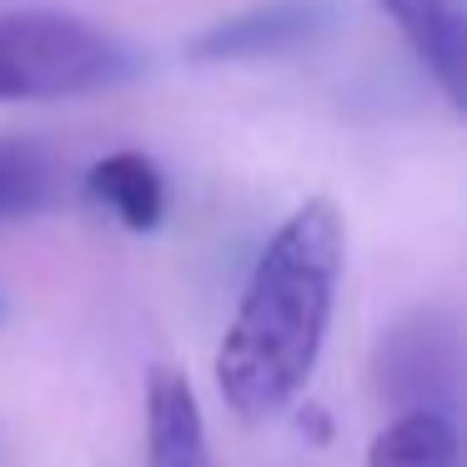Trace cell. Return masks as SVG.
<instances>
[{
    "mask_svg": "<svg viewBox=\"0 0 467 467\" xmlns=\"http://www.w3.org/2000/svg\"><path fill=\"white\" fill-rule=\"evenodd\" d=\"M131 51L116 36L61 11L0 16V101H61L116 86Z\"/></svg>",
    "mask_w": 467,
    "mask_h": 467,
    "instance_id": "cell-2",
    "label": "cell"
},
{
    "mask_svg": "<svg viewBox=\"0 0 467 467\" xmlns=\"http://www.w3.org/2000/svg\"><path fill=\"white\" fill-rule=\"evenodd\" d=\"M452 352H457L452 327L437 312H422V317H412L402 332H392L382 362H387V372H392V382H402V377L412 372V392L422 397V372H427V387H432V377L447 382V377H452ZM417 407H427V402H417Z\"/></svg>",
    "mask_w": 467,
    "mask_h": 467,
    "instance_id": "cell-8",
    "label": "cell"
},
{
    "mask_svg": "<svg viewBox=\"0 0 467 467\" xmlns=\"http://www.w3.org/2000/svg\"><path fill=\"white\" fill-rule=\"evenodd\" d=\"M332 21L327 0H266L256 11L226 16L192 41V61H262L306 46Z\"/></svg>",
    "mask_w": 467,
    "mask_h": 467,
    "instance_id": "cell-3",
    "label": "cell"
},
{
    "mask_svg": "<svg viewBox=\"0 0 467 467\" xmlns=\"http://www.w3.org/2000/svg\"><path fill=\"white\" fill-rule=\"evenodd\" d=\"M347 232L327 196L302 202L256 256L216 352V387L246 422L276 417L306 387L332 322Z\"/></svg>",
    "mask_w": 467,
    "mask_h": 467,
    "instance_id": "cell-1",
    "label": "cell"
},
{
    "mask_svg": "<svg viewBox=\"0 0 467 467\" xmlns=\"http://www.w3.org/2000/svg\"><path fill=\"white\" fill-rule=\"evenodd\" d=\"M377 11L407 36L422 71L452 106L467 91V5L462 0H377Z\"/></svg>",
    "mask_w": 467,
    "mask_h": 467,
    "instance_id": "cell-4",
    "label": "cell"
},
{
    "mask_svg": "<svg viewBox=\"0 0 467 467\" xmlns=\"http://www.w3.org/2000/svg\"><path fill=\"white\" fill-rule=\"evenodd\" d=\"M146 452L151 467H212L206 462V422L186 372L151 367L146 377Z\"/></svg>",
    "mask_w": 467,
    "mask_h": 467,
    "instance_id": "cell-5",
    "label": "cell"
},
{
    "mask_svg": "<svg viewBox=\"0 0 467 467\" xmlns=\"http://www.w3.org/2000/svg\"><path fill=\"white\" fill-rule=\"evenodd\" d=\"M91 196L126 226V232H156L166 216V182L151 156L141 151H116L86 171Z\"/></svg>",
    "mask_w": 467,
    "mask_h": 467,
    "instance_id": "cell-6",
    "label": "cell"
},
{
    "mask_svg": "<svg viewBox=\"0 0 467 467\" xmlns=\"http://www.w3.org/2000/svg\"><path fill=\"white\" fill-rule=\"evenodd\" d=\"M367 467H457V427L442 407H407L367 447Z\"/></svg>",
    "mask_w": 467,
    "mask_h": 467,
    "instance_id": "cell-7",
    "label": "cell"
},
{
    "mask_svg": "<svg viewBox=\"0 0 467 467\" xmlns=\"http://www.w3.org/2000/svg\"><path fill=\"white\" fill-rule=\"evenodd\" d=\"M51 196V161L41 146L0 141V222L26 216Z\"/></svg>",
    "mask_w": 467,
    "mask_h": 467,
    "instance_id": "cell-9",
    "label": "cell"
}]
</instances>
